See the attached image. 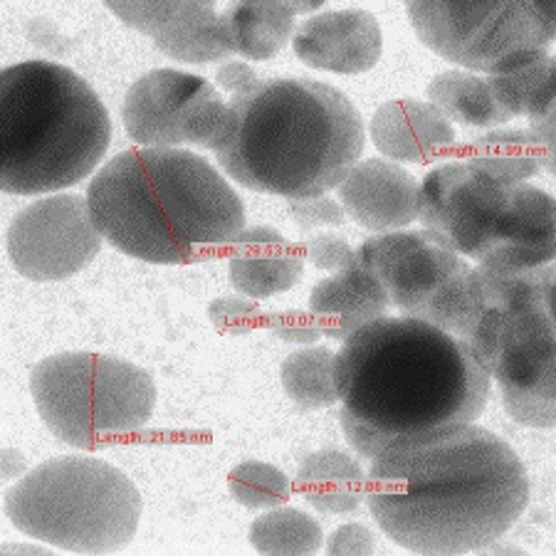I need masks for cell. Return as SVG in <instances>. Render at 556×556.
I'll list each match as a JSON object with an SVG mask.
<instances>
[{
    "instance_id": "cell-26",
    "label": "cell",
    "mask_w": 556,
    "mask_h": 556,
    "mask_svg": "<svg viewBox=\"0 0 556 556\" xmlns=\"http://www.w3.org/2000/svg\"><path fill=\"white\" fill-rule=\"evenodd\" d=\"M104 5L127 28L149 35L151 40L195 15L215 11V0H104Z\"/></svg>"
},
{
    "instance_id": "cell-39",
    "label": "cell",
    "mask_w": 556,
    "mask_h": 556,
    "mask_svg": "<svg viewBox=\"0 0 556 556\" xmlns=\"http://www.w3.org/2000/svg\"><path fill=\"white\" fill-rule=\"evenodd\" d=\"M540 396L556 399V362H554V369H552V376H549V383L544 386V391L540 393Z\"/></svg>"
},
{
    "instance_id": "cell-34",
    "label": "cell",
    "mask_w": 556,
    "mask_h": 556,
    "mask_svg": "<svg viewBox=\"0 0 556 556\" xmlns=\"http://www.w3.org/2000/svg\"><path fill=\"white\" fill-rule=\"evenodd\" d=\"M329 554H371L376 552L374 534L364 525H342L327 542Z\"/></svg>"
},
{
    "instance_id": "cell-13",
    "label": "cell",
    "mask_w": 556,
    "mask_h": 556,
    "mask_svg": "<svg viewBox=\"0 0 556 556\" xmlns=\"http://www.w3.org/2000/svg\"><path fill=\"white\" fill-rule=\"evenodd\" d=\"M292 48L307 67L362 75L381 60L383 33L369 11H327L307 17L294 30Z\"/></svg>"
},
{
    "instance_id": "cell-1",
    "label": "cell",
    "mask_w": 556,
    "mask_h": 556,
    "mask_svg": "<svg viewBox=\"0 0 556 556\" xmlns=\"http://www.w3.org/2000/svg\"><path fill=\"white\" fill-rule=\"evenodd\" d=\"M366 502L393 544L468 554L502 540L525 515V463L492 430L460 424L396 438L371 460Z\"/></svg>"
},
{
    "instance_id": "cell-38",
    "label": "cell",
    "mask_w": 556,
    "mask_h": 556,
    "mask_svg": "<svg viewBox=\"0 0 556 556\" xmlns=\"http://www.w3.org/2000/svg\"><path fill=\"white\" fill-rule=\"evenodd\" d=\"M282 3L290 8V11L294 13V15H300V13H314V11H319L321 5L327 3V0H282Z\"/></svg>"
},
{
    "instance_id": "cell-10",
    "label": "cell",
    "mask_w": 556,
    "mask_h": 556,
    "mask_svg": "<svg viewBox=\"0 0 556 556\" xmlns=\"http://www.w3.org/2000/svg\"><path fill=\"white\" fill-rule=\"evenodd\" d=\"M356 260L379 280L393 309L455 337L470 302L472 265L430 230L376 232Z\"/></svg>"
},
{
    "instance_id": "cell-18",
    "label": "cell",
    "mask_w": 556,
    "mask_h": 556,
    "mask_svg": "<svg viewBox=\"0 0 556 556\" xmlns=\"http://www.w3.org/2000/svg\"><path fill=\"white\" fill-rule=\"evenodd\" d=\"M298 490L321 515H349L362 507L369 475L362 463L337 447L307 455L298 470Z\"/></svg>"
},
{
    "instance_id": "cell-4",
    "label": "cell",
    "mask_w": 556,
    "mask_h": 556,
    "mask_svg": "<svg viewBox=\"0 0 556 556\" xmlns=\"http://www.w3.org/2000/svg\"><path fill=\"white\" fill-rule=\"evenodd\" d=\"M488 374L468 344L414 317H383L337 354L342 408L396 441L475 424L490 399Z\"/></svg>"
},
{
    "instance_id": "cell-36",
    "label": "cell",
    "mask_w": 556,
    "mask_h": 556,
    "mask_svg": "<svg viewBox=\"0 0 556 556\" xmlns=\"http://www.w3.org/2000/svg\"><path fill=\"white\" fill-rule=\"evenodd\" d=\"M529 129H532L536 143H540L542 168H546L556 178V100L549 112L532 119V127Z\"/></svg>"
},
{
    "instance_id": "cell-28",
    "label": "cell",
    "mask_w": 556,
    "mask_h": 556,
    "mask_svg": "<svg viewBox=\"0 0 556 556\" xmlns=\"http://www.w3.org/2000/svg\"><path fill=\"white\" fill-rule=\"evenodd\" d=\"M502 406L507 416L527 428H556V399L540 396L532 391H517L500 386Z\"/></svg>"
},
{
    "instance_id": "cell-3",
    "label": "cell",
    "mask_w": 556,
    "mask_h": 556,
    "mask_svg": "<svg viewBox=\"0 0 556 556\" xmlns=\"http://www.w3.org/2000/svg\"><path fill=\"white\" fill-rule=\"evenodd\" d=\"M364 149V119L344 92L307 77H270L228 102L213 154L232 181L292 201L342 186Z\"/></svg>"
},
{
    "instance_id": "cell-15",
    "label": "cell",
    "mask_w": 556,
    "mask_h": 556,
    "mask_svg": "<svg viewBox=\"0 0 556 556\" xmlns=\"http://www.w3.org/2000/svg\"><path fill=\"white\" fill-rule=\"evenodd\" d=\"M374 147L399 164H430L455 151L453 122L435 104L393 100L381 104L371 119Z\"/></svg>"
},
{
    "instance_id": "cell-17",
    "label": "cell",
    "mask_w": 556,
    "mask_h": 556,
    "mask_svg": "<svg viewBox=\"0 0 556 556\" xmlns=\"http://www.w3.org/2000/svg\"><path fill=\"white\" fill-rule=\"evenodd\" d=\"M309 309L331 342H346L366 325L383 319L391 309L376 277L354 257L352 265L314 285Z\"/></svg>"
},
{
    "instance_id": "cell-11",
    "label": "cell",
    "mask_w": 556,
    "mask_h": 556,
    "mask_svg": "<svg viewBox=\"0 0 556 556\" xmlns=\"http://www.w3.org/2000/svg\"><path fill=\"white\" fill-rule=\"evenodd\" d=\"M129 139L141 147L215 151L226 131L228 104L199 75L154 70L129 87L122 104Z\"/></svg>"
},
{
    "instance_id": "cell-16",
    "label": "cell",
    "mask_w": 556,
    "mask_h": 556,
    "mask_svg": "<svg viewBox=\"0 0 556 556\" xmlns=\"http://www.w3.org/2000/svg\"><path fill=\"white\" fill-rule=\"evenodd\" d=\"M304 248L270 226L245 228L230 248V282L245 298L265 300L292 290L304 273Z\"/></svg>"
},
{
    "instance_id": "cell-30",
    "label": "cell",
    "mask_w": 556,
    "mask_h": 556,
    "mask_svg": "<svg viewBox=\"0 0 556 556\" xmlns=\"http://www.w3.org/2000/svg\"><path fill=\"white\" fill-rule=\"evenodd\" d=\"M302 248L314 267L329 273L344 270L356 257V250L344 238L334 236V232H312V236L304 238Z\"/></svg>"
},
{
    "instance_id": "cell-8",
    "label": "cell",
    "mask_w": 556,
    "mask_h": 556,
    "mask_svg": "<svg viewBox=\"0 0 556 556\" xmlns=\"http://www.w3.org/2000/svg\"><path fill=\"white\" fill-rule=\"evenodd\" d=\"M30 393L50 433L79 451L139 433L156 406V386L141 366L92 352L42 358Z\"/></svg>"
},
{
    "instance_id": "cell-33",
    "label": "cell",
    "mask_w": 556,
    "mask_h": 556,
    "mask_svg": "<svg viewBox=\"0 0 556 556\" xmlns=\"http://www.w3.org/2000/svg\"><path fill=\"white\" fill-rule=\"evenodd\" d=\"M339 424H342L349 445H352L358 455L366 457V460H376V457H379L386 447L393 443L389 435L381 433V430H376L374 426L364 424V420H358L356 416H352L344 408H342V414H339Z\"/></svg>"
},
{
    "instance_id": "cell-20",
    "label": "cell",
    "mask_w": 556,
    "mask_h": 556,
    "mask_svg": "<svg viewBox=\"0 0 556 556\" xmlns=\"http://www.w3.org/2000/svg\"><path fill=\"white\" fill-rule=\"evenodd\" d=\"M223 21L232 52L255 62L275 58L294 30V13L282 0H232Z\"/></svg>"
},
{
    "instance_id": "cell-9",
    "label": "cell",
    "mask_w": 556,
    "mask_h": 556,
    "mask_svg": "<svg viewBox=\"0 0 556 556\" xmlns=\"http://www.w3.org/2000/svg\"><path fill=\"white\" fill-rule=\"evenodd\" d=\"M418 40L457 67L497 75L549 55L556 0H406Z\"/></svg>"
},
{
    "instance_id": "cell-24",
    "label": "cell",
    "mask_w": 556,
    "mask_h": 556,
    "mask_svg": "<svg viewBox=\"0 0 556 556\" xmlns=\"http://www.w3.org/2000/svg\"><path fill=\"white\" fill-rule=\"evenodd\" d=\"M154 45L166 58L188 62V65H211V62H223L236 55L228 38L226 21L218 11L201 13L191 21L176 25V28L159 35Z\"/></svg>"
},
{
    "instance_id": "cell-27",
    "label": "cell",
    "mask_w": 556,
    "mask_h": 556,
    "mask_svg": "<svg viewBox=\"0 0 556 556\" xmlns=\"http://www.w3.org/2000/svg\"><path fill=\"white\" fill-rule=\"evenodd\" d=\"M228 490L248 509H275L292 495V485L282 470L270 463L248 460L228 475Z\"/></svg>"
},
{
    "instance_id": "cell-19",
    "label": "cell",
    "mask_w": 556,
    "mask_h": 556,
    "mask_svg": "<svg viewBox=\"0 0 556 556\" xmlns=\"http://www.w3.org/2000/svg\"><path fill=\"white\" fill-rule=\"evenodd\" d=\"M428 102L460 127L492 129L513 119L500 104L488 75L475 70H447L428 85Z\"/></svg>"
},
{
    "instance_id": "cell-32",
    "label": "cell",
    "mask_w": 556,
    "mask_h": 556,
    "mask_svg": "<svg viewBox=\"0 0 556 556\" xmlns=\"http://www.w3.org/2000/svg\"><path fill=\"white\" fill-rule=\"evenodd\" d=\"M267 327L275 337H280L282 342H290V344H314L319 337H325V331H321L317 317H314V312H275V314H267Z\"/></svg>"
},
{
    "instance_id": "cell-22",
    "label": "cell",
    "mask_w": 556,
    "mask_h": 556,
    "mask_svg": "<svg viewBox=\"0 0 556 556\" xmlns=\"http://www.w3.org/2000/svg\"><path fill=\"white\" fill-rule=\"evenodd\" d=\"M282 389L302 410H319L334 406L339 396L337 386V354L327 346H307L292 352L282 362Z\"/></svg>"
},
{
    "instance_id": "cell-12",
    "label": "cell",
    "mask_w": 556,
    "mask_h": 556,
    "mask_svg": "<svg viewBox=\"0 0 556 556\" xmlns=\"http://www.w3.org/2000/svg\"><path fill=\"white\" fill-rule=\"evenodd\" d=\"M102 232L83 195L55 193L15 215L8 228V257L33 282H60L92 263Z\"/></svg>"
},
{
    "instance_id": "cell-14",
    "label": "cell",
    "mask_w": 556,
    "mask_h": 556,
    "mask_svg": "<svg viewBox=\"0 0 556 556\" xmlns=\"http://www.w3.org/2000/svg\"><path fill=\"white\" fill-rule=\"evenodd\" d=\"M339 199L349 218L371 232L406 230L420 218V184L399 161L366 159L346 174Z\"/></svg>"
},
{
    "instance_id": "cell-29",
    "label": "cell",
    "mask_w": 556,
    "mask_h": 556,
    "mask_svg": "<svg viewBox=\"0 0 556 556\" xmlns=\"http://www.w3.org/2000/svg\"><path fill=\"white\" fill-rule=\"evenodd\" d=\"M208 317L213 327L230 337H243L248 331H253L260 321H263V309H260L257 300L236 298V294H226L211 302Z\"/></svg>"
},
{
    "instance_id": "cell-31",
    "label": "cell",
    "mask_w": 556,
    "mask_h": 556,
    "mask_svg": "<svg viewBox=\"0 0 556 556\" xmlns=\"http://www.w3.org/2000/svg\"><path fill=\"white\" fill-rule=\"evenodd\" d=\"M344 205L327 195H309V199H292L290 215L302 230H317L327 226H344Z\"/></svg>"
},
{
    "instance_id": "cell-2",
    "label": "cell",
    "mask_w": 556,
    "mask_h": 556,
    "mask_svg": "<svg viewBox=\"0 0 556 556\" xmlns=\"http://www.w3.org/2000/svg\"><path fill=\"white\" fill-rule=\"evenodd\" d=\"M87 203L106 243L154 265L218 257L248 220L236 188L186 149L122 151L92 178Z\"/></svg>"
},
{
    "instance_id": "cell-23",
    "label": "cell",
    "mask_w": 556,
    "mask_h": 556,
    "mask_svg": "<svg viewBox=\"0 0 556 556\" xmlns=\"http://www.w3.org/2000/svg\"><path fill=\"white\" fill-rule=\"evenodd\" d=\"M500 104L513 116L529 122L546 114L556 100V58L544 55L525 67L488 75Z\"/></svg>"
},
{
    "instance_id": "cell-5",
    "label": "cell",
    "mask_w": 556,
    "mask_h": 556,
    "mask_svg": "<svg viewBox=\"0 0 556 556\" xmlns=\"http://www.w3.org/2000/svg\"><path fill=\"white\" fill-rule=\"evenodd\" d=\"M110 143V112L77 72L48 60L0 72L3 193L65 191L100 166Z\"/></svg>"
},
{
    "instance_id": "cell-35",
    "label": "cell",
    "mask_w": 556,
    "mask_h": 556,
    "mask_svg": "<svg viewBox=\"0 0 556 556\" xmlns=\"http://www.w3.org/2000/svg\"><path fill=\"white\" fill-rule=\"evenodd\" d=\"M257 72L248 65V62L240 60H223L220 67L215 70V83H218L226 92H230L232 97L248 92L250 87H255L260 83Z\"/></svg>"
},
{
    "instance_id": "cell-25",
    "label": "cell",
    "mask_w": 556,
    "mask_h": 556,
    "mask_svg": "<svg viewBox=\"0 0 556 556\" xmlns=\"http://www.w3.org/2000/svg\"><path fill=\"white\" fill-rule=\"evenodd\" d=\"M250 544L263 554H314L321 549V527L307 513L280 505L255 519Z\"/></svg>"
},
{
    "instance_id": "cell-37",
    "label": "cell",
    "mask_w": 556,
    "mask_h": 556,
    "mask_svg": "<svg viewBox=\"0 0 556 556\" xmlns=\"http://www.w3.org/2000/svg\"><path fill=\"white\" fill-rule=\"evenodd\" d=\"M532 275H534L536 294H540V302L546 312V319H549V325L556 334V260L536 267V270H532Z\"/></svg>"
},
{
    "instance_id": "cell-21",
    "label": "cell",
    "mask_w": 556,
    "mask_h": 556,
    "mask_svg": "<svg viewBox=\"0 0 556 556\" xmlns=\"http://www.w3.org/2000/svg\"><path fill=\"white\" fill-rule=\"evenodd\" d=\"M457 156L513 184L529 181L542 168L540 143H536L532 129L488 131L457 149Z\"/></svg>"
},
{
    "instance_id": "cell-7",
    "label": "cell",
    "mask_w": 556,
    "mask_h": 556,
    "mask_svg": "<svg viewBox=\"0 0 556 556\" xmlns=\"http://www.w3.org/2000/svg\"><path fill=\"white\" fill-rule=\"evenodd\" d=\"M17 532L75 554L119 552L137 534L141 495L114 465L67 455L33 468L5 495Z\"/></svg>"
},
{
    "instance_id": "cell-6",
    "label": "cell",
    "mask_w": 556,
    "mask_h": 556,
    "mask_svg": "<svg viewBox=\"0 0 556 556\" xmlns=\"http://www.w3.org/2000/svg\"><path fill=\"white\" fill-rule=\"evenodd\" d=\"M420 223L463 257L500 273L536 270L556 260V199L470 161H451L420 184Z\"/></svg>"
}]
</instances>
